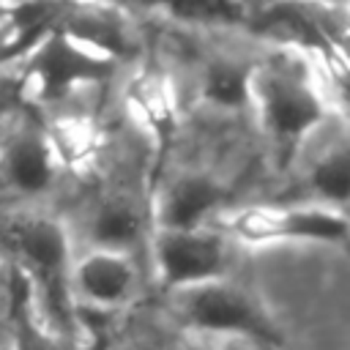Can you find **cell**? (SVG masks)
Returning a JSON list of instances; mask_svg holds the SVG:
<instances>
[{"label":"cell","mask_w":350,"mask_h":350,"mask_svg":"<svg viewBox=\"0 0 350 350\" xmlns=\"http://www.w3.org/2000/svg\"><path fill=\"white\" fill-rule=\"evenodd\" d=\"M131 3H148V5H150V3H156V5H161V0H131Z\"/></svg>","instance_id":"17"},{"label":"cell","mask_w":350,"mask_h":350,"mask_svg":"<svg viewBox=\"0 0 350 350\" xmlns=\"http://www.w3.org/2000/svg\"><path fill=\"white\" fill-rule=\"evenodd\" d=\"M88 235L93 249L129 254L145 235V216L129 200H107L90 216Z\"/></svg>","instance_id":"8"},{"label":"cell","mask_w":350,"mask_h":350,"mask_svg":"<svg viewBox=\"0 0 350 350\" xmlns=\"http://www.w3.org/2000/svg\"><path fill=\"white\" fill-rule=\"evenodd\" d=\"M19 104H22V82L0 79V115L11 112Z\"/></svg>","instance_id":"15"},{"label":"cell","mask_w":350,"mask_h":350,"mask_svg":"<svg viewBox=\"0 0 350 350\" xmlns=\"http://www.w3.org/2000/svg\"><path fill=\"white\" fill-rule=\"evenodd\" d=\"M112 74V57L90 49L88 44L49 30L36 46L27 66V79L22 88H30L41 101H60L68 90L88 82H101Z\"/></svg>","instance_id":"3"},{"label":"cell","mask_w":350,"mask_h":350,"mask_svg":"<svg viewBox=\"0 0 350 350\" xmlns=\"http://www.w3.org/2000/svg\"><path fill=\"white\" fill-rule=\"evenodd\" d=\"M153 265L164 287L186 290L194 284L227 279L230 249L221 235L197 230H159L153 241Z\"/></svg>","instance_id":"4"},{"label":"cell","mask_w":350,"mask_h":350,"mask_svg":"<svg viewBox=\"0 0 350 350\" xmlns=\"http://www.w3.org/2000/svg\"><path fill=\"white\" fill-rule=\"evenodd\" d=\"M137 293V268L129 254L90 249L68 268V295L74 312L109 314Z\"/></svg>","instance_id":"5"},{"label":"cell","mask_w":350,"mask_h":350,"mask_svg":"<svg viewBox=\"0 0 350 350\" xmlns=\"http://www.w3.org/2000/svg\"><path fill=\"white\" fill-rule=\"evenodd\" d=\"M232 232L246 241H320L342 243L347 219L336 208H249L232 219Z\"/></svg>","instance_id":"6"},{"label":"cell","mask_w":350,"mask_h":350,"mask_svg":"<svg viewBox=\"0 0 350 350\" xmlns=\"http://www.w3.org/2000/svg\"><path fill=\"white\" fill-rule=\"evenodd\" d=\"M309 183L312 189L331 205H345L347 202V194H350V159H347V150L339 148V150H331L328 156H323L312 175H309Z\"/></svg>","instance_id":"13"},{"label":"cell","mask_w":350,"mask_h":350,"mask_svg":"<svg viewBox=\"0 0 350 350\" xmlns=\"http://www.w3.org/2000/svg\"><path fill=\"white\" fill-rule=\"evenodd\" d=\"M252 98L260 104L262 126L271 134L282 161H290L293 150L323 118L317 93L295 74L271 68L262 77L252 74Z\"/></svg>","instance_id":"2"},{"label":"cell","mask_w":350,"mask_h":350,"mask_svg":"<svg viewBox=\"0 0 350 350\" xmlns=\"http://www.w3.org/2000/svg\"><path fill=\"white\" fill-rule=\"evenodd\" d=\"M175 314L178 320L202 336H227V339H254L276 345L279 334L262 306L238 284L227 279L194 284L175 290Z\"/></svg>","instance_id":"1"},{"label":"cell","mask_w":350,"mask_h":350,"mask_svg":"<svg viewBox=\"0 0 350 350\" xmlns=\"http://www.w3.org/2000/svg\"><path fill=\"white\" fill-rule=\"evenodd\" d=\"M5 178L25 194L46 191L52 183V153L36 134L19 137L5 153Z\"/></svg>","instance_id":"11"},{"label":"cell","mask_w":350,"mask_h":350,"mask_svg":"<svg viewBox=\"0 0 350 350\" xmlns=\"http://www.w3.org/2000/svg\"><path fill=\"white\" fill-rule=\"evenodd\" d=\"M309 3H342V0H309Z\"/></svg>","instance_id":"18"},{"label":"cell","mask_w":350,"mask_h":350,"mask_svg":"<svg viewBox=\"0 0 350 350\" xmlns=\"http://www.w3.org/2000/svg\"><path fill=\"white\" fill-rule=\"evenodd\" d=\"M224 202V189L211 175H183L170 183L159 205V230H197Z\"/></svg>","instance_id":"7"},{"label":"cell","mask_w":350,"mask_h":350,"mask_svg":"<svg viewBox=\"0 0 350 350\" xmlns=\"http://www.w3.org/2000/svg\"><path fill=\"white\" fill-rule=\"evenodd\" d=\"M180 350H213V347H208V345H186Z\"/></svg>","instance_id":"16"},{"label":"cell","mask_w":350,"mask_h":350,"mask_svg":"<svg viewBox=\"0 0 350 350\" xmlns=\"http://www.w3.org/2000/svg\"><path fill=\"white\" fill-rule=\"evenodd\" d=\"M257 30L271 33V36H279L284 41H298L304 46L309 44V46L325 49L331 55V44H334L331 30L323 25V19L306 3H298V0L273 3L271 8H265L260 14Z\"/></svg>","instance_id":"9"},{"label":"cell","mask_w":350,"mask_h":350,"mask_svg":"<svg viewBox=\"0 0 350 350\" xmlns=\"http://www.w3.org/2000/svg\"><path fill=\"white\" fill-rule=\"evenodd\" d=\"M202 93L216 107L238 109L252 101V71L232 60H216L205 68Z\"/></svg>","instance_id":"12"},{"label":"cell","mask_w":350,"mask_h":350,"mask_svg":"<svg viewBox=\"0 0 350 350\" xmlns=\"http://www.w3.org/2000/svg\"><path fill=\"white\" fill-rule=\"evenodd\" d=\"M161 5L186 22H216L230 25L243 19V3L241 0H161Z\"/></svg>","instance_id":"14"},{"label":"cell","mask_w":350,"mask_h":350,"mask_svg":"<svg viewBox=\"0 0 350 350\" xmlns=\"http://www.w3.org/2000/svg\"><path fill=\"white\" fill-rule=\"evenodd\" d=\"M11 350H79L71 336L44 323L33 306L27 282L22 273L14 276V317H11Z\"/></svg>","instance_id":"10"}]
</instances>
